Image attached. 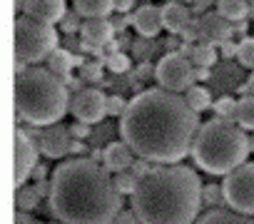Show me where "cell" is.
Listing matches in <instances>:
<instances>
[{
    "instance_id": "19",
    "label": "cell",
    "mask_w": 254,
    "mask_h": 224,
    "mask_svg": "<svg viewBox=\"0 0 254 224\" xmlns=\"http://www.w3.org/2000/svg\"><path fill=\"white\" fill-rule=\"evenodd\" d=\"M72 8L77 15L87 18H107L115 13V0H72Z\"/></svg>"
},
{
    "instance_id": "1",
    "label": "cell",
    "mask_w": 254,
    "mask_h": 224,
    "mask_svg": "<svg viewBox=\"0 0 254 224\" xmlns=\"http://www.w3.org/2000/svg\"><path fill=\"white\" fill-rule=\"evenodd\" d=\"M199 115L185 95L150 87L135 95L120 117V135L135 157L152 165H180L194 147Z\"/></svg>"
},
{
    "instance_id": "8",
    "label": "cell",
    "mask_w": 254,
    "mask_h": 224,
    "mask_svg": "<svg viewBox=\"0 0 254 224\" xmlns=\"http://www.w3.org/2000/svg\"><path fill=\"white\" fill-rule=\"evenodd\" d=\"M155 77L160 82L162 90H170V92H187L190 87H194V65L192 60H187L180 50L175 53H167L157 67H155Z\"/></svg>"
},
{
    "instance_id": "27",
    "label": "cell",
    "mask_w": 254,
    "mask_h": 224,
    "mask_svg": "<svg viewBox=\"0 0 254 224\" xmlns=\"http://www.w3.org/2000/svg\"><path fill=\"white\" fill-rule=\"evenodd\" d=\"M202 202L207 209H219L224 204V189L222 184H204L202 187Z\"/></svg>"
},
{
    "instance_id": "13",
    "label": "cell",
    "mask_w": 254,
    "mask_h": 224,
    "mask_svg": "<svg viewBox=\"0 0 254 224\" xmlns=\"http://www.w3.org/2000/svg\"><path fill=\"white\" fill-rule=\"evenodd\" d=\"M23 15L55 25V23H63V18L67 15V3L65 0H25Z\"/></svg>"
},
{
    "instance_id": "20",
    "label": "cell",
    "mask_w": 254,
    "mask_h": 224,
    "mask_svg": "<svg viewBox=\"0 0 254 224\" xmlns=\"http://www.w3.org/2000/svg\"><path fill=\"white\" fill-rule=\"evenodd\" d=\"M217 13L229 23H242L252 13L249 0H217Z\"/></svg>"
},
{
    "instance_id": "24",
    "label": "cell",
    "mask_w": 254,
    "mask_h": 224,
    "mask_svg": "<svg viewBox=\"0 0 254 224\" xmlns=\"http://www.w3.org/2000/svg\"><path fill=\"white\" fill-rule=\"evenodd\" d=\"M40 194H38V189H35V184H25V187H18V194H15V209L18 212H33L38 204H40Z\"/></svg>"
},
{
    "instance_id": "11",
    "label": "cell",
    "mask_w": 254,
    "mask_h": 224,
    "mask_svg": "<svg viewBox=\"0 0 254 224\" xmlns=\"http://www.w3.org/2000/svg\"><path fill=\"white\" fill-rule=\"evenodd\" d=\"M40 165V147L38 140L25 132L18 130L15 132V184L25 187L28 177H33V169Z\"/></svg>"
},
{
    "instance_id": "31",
    "label": "cell",
    "mask_w": 254,
    "mask_h": 224,
    "mask_svg": "<svg viewBox=\"0 0 254 224\" xmlns=\"http://www.w3.org/2000/svg\"><path fill=\"white\" fill-rule=\"evenodd\" d=\"M105 65L110 67V72H127L130 70V55H125V53H115V55H107Z\"/></svg>"
},
{
    "instance_id": "40",
    "label": "cell",
    "mask_w": 254,
    "mask_h": 224,
    "mask_svg": "<svg viewBox=\"0 0 254 224\" xmlns=\"http://www.w3.org/2000/svg\"><path fill=\"white\" fill-rule=\"evenodd\" d=\"M132 8H135V0H115V13L117 15H130Z\"/></svg>"
},
{
    "instance_id": "44",
    "label": "cell",
    "mask_w": 254,
    "mask_h": 224,
    "mask_svg": "<svg viewBox=\"0 0 254 224\" xmlns=\"http://www.w3.org/2000/svg\"><path fill=\"white\" fill-rule=\"evenodd\" d=\"M167 3H172V0H167ZM175 3H190V8H194V5L209 8V3H217V0H175Z\"/></svg>"
},
{
    "instance_id": "52",
    "label": "cell",
    "mask_w": 254,
    "mask_h": 224,
    "mask_svg": "<svg viewBox=\"0 0 254 224\" xmlns=\"http://www.w3.org/2000/svg\"><path fill=\"white\" fill-rule=\"evenodd\" d=\"M249 8H252V15H254V0H249Z\"/></svg>"
},
{
    "instance_id": "39",
    "label": "cell",
    "mask_w": 254,
    "mask_h": 224,
    "mask_svg": "<svg viewBox=\"0 0 254 224\" xmlns=\"http://www.w3.org/2000/svg\"><path fill=\"white\" fill-rule=\"evenodd\" d=\"M115 224H140V219H137V214H135L132 209H122V212L117 214Z\"/></svg>"
},
{
    "instance_id": "32",
    "label": "cell",
    "mask_w": 254,
    "mask_h": 224,
    "mask_svg": "<svg viewBox=\"0 0 254 224\" xmlns=\"http://www.w3.org/2000/svg\"><path fill=\"white\" fill-rule=\"evenodd\" d=\"M127 105H130V102H127L122 95H110L107 97V117H122Z\"/></svg>"
},
{
    "instance_id": "7",
    "label": "cell",
    "mask_w": 254,
    "mask_h": 224,
    "mask_svg": "<svg viewBox=\"0 0 254 224\" xmlns=\"http://www.w3.org/2000/svg\"><path fill=\"white\" fill-rule=\"evenodd\" d=\"M224 189V204L232 212L254 214V162H244L234 172H229L222 182Z\"/></svg>"
},
{
    "instance_id": "37",
    "label": "cell",
    "mask_w": 254,
    "mask_h": 224,
    "mask_svg": "<svg viewBox=\"0 0 254 224\" xmlns=\"http://www.w3.org/2000/svg\"><path fill=\"white\" fill-rule=\"evenodd\" d=\"M237 55H239V43L227 40L224 45H219V57H224V60H234Z\"/></svg>"
},
{
    "instance_id": "23",
    "label": "cell",
    "mask_w": 254,
    "mask_h": 224,
    "mask_svg": "<svg viewBox=\"0 0 254 224\" xmlns=\"http://www.w3.org/2000/svg\"><path fill=\"white\" fill-rule=\"evenodd\" d=\"M212 110H214V117H217V120H229V122H237L239 100H234L232 95H222L219 100H214Z\"/></svg>"
},
{
    "instance_id": "10",
    "label": "cell",
    "mask_w": 254,
    "mask_h": 224,
    "mask_svg": "<svg viewBox=\"0 0 254 224\" xmlns=\"http://www.w3.org/2000/svg\"><path fill=\"white\" fill-rule=\"evenodd\" d=\"M30 135L38 140V147H40V155L48 157V160H63L67 155H72V135H70V127L65 125H50V127H35L30 130Z\"/></svg>"
},
{
    "instance_id": "6",
    "label": "cell",
    "mask_w": 254,
    "mask_h": 224,
    "mask_svg": "<svg viewBox=\"0 0 254 224\" xmlns=\"http://www.w3.org/2000/svg\"><path fill=\"white\" fill-rule=\"evenodd\" d=\"M60 35L53 25L33 20L28 15L15 18V60L25 65H38L58 50Z\"/></svg>"
},
{
    "instance_id": "18",
    "label": "cell",
    "mask_w": 254,
    "mask_h": 224,
    "mask_svg": "<svg viewBox=\"0 0 254 224\" xmlns=\"http://www.w3.org/2000/svg\"><path fill=\"white\" fill-rule=\"evenodd\" d=\"M194 224H254V219L247 214L232 212L227 207H219V209H207Z\"/></svg>"
},
{
    "instance_id": "16",
    "label": "cell",
    "mask_w": 254,
    "mask_h": 224,
    "mask_svg": "<svg viewBox=\"0 0 254 224\" xmlns=\"http://www.w3.org/2000/svg\"><path fill=\"white\" fill-rule=\"evenodd\" d=\"M135 160H137V157H135V152L130 150V145H127L125 140H120V142H110V145L105 147V160H102V165H105L112 174H117V172L130 169Z\"/></svg>"
},
{
    "instance_id": "50",
    "label": "cell",
    "mask_w": 254,
    "mask_h": 224,
    "mask_svg": "<svg viewBox=\"0 0 254 224\" xmlns=\"http://www.w3.org/2000/svg\"><path fill=\"white\" fill-rule=\"evenodd\" d=\"M147 72H152V65H142L140 67V75H147Z\"/></svg>"
},
{
    "instance_id": "53",
    "label": "cell",
    "mask_w": 254,
    "mask_h": 224,
    "mask_svg": "<svg viewBox=\"0 0 254 224\" xmlns=\"http://www.w3.org/2000/svg\"><path fill=\"white\" fill-rule=\"evenodd\" d=\"M48 224H63V222H48Z\"/></svg>"
},
{
    "instance_id": "15",
    "label": "cell",
    "mask_w": 254,
    "mask_h": 224,
    "mask_svg": "<svg viewBox=\"0 0 254 224\" xmlns=\"http://www.w3.org/2000/svg\"><path fill=\"white\" fill-rule=\"evenodd\" d=\"M80 35H82L85 43L97 45V48H107L115 40V30H112V23L107 18H87V20H82Z\"/></svg>"
},
{
    "instance_id": "46",
    "label": "cell",
    "mask_w": 254,
    "mask_h": 224,
    "mask_svg": "<svg viewBox=\"0 0 254 224\" xmlns=\"http://www.w3.org/2000/svg\"><path fill=\"white\" fill-rule=\"evenodd\" d=\"M82 152H85V145L75 140V145H72V155H82ZM72 155H70V157H72Z\"/></svg>"
},
{
    "instance_id": "3",
    "label": "cell",
    "mask_w": 254,
    "mask_h": 224,
    "mask_svg": "<svg viewBox=\"0 0 254 224\" xmlns=\"http://www.w3.org/2000/svg\"><path fill=\"white\" fill-rule=\"evenodd\" d=\"M202 187L187 165H157L130 197L132 212L140 224H194L202 217Z\"/></svg>"
},
{
    "instance_id": "41",
    "label": "cell",
    "mask_w": 254,
    "mask_h": 224,
    "mask_svg": "<svg viewBox=\"0 0 254 224\" xmlns=\"http://www.w3.org/2000/svg\"><path fill=\"white\" fill-rule=\"evenodd\" d=\"M244 35H247V20L232 23V40H234V38H242V40H244Z\"/></svg>"
},
{
    "instance_id": "21",
    "label": "cell",
    "mask_w": 254,
    "mask_h": 224,
    "mask_svg": "<svg viewBox=\"0 0 254 224\" xmlns=\"http://www.w3.org/2000/svg\"><path fill=\"white\" fill-rule=\"evenodd\" d=\"M72 67H75V55H72L70 50L58 48V50L50 53V57H48V70H50L53 75H58V77H67Z\"/></svg>"
},
{
    "instance_id": "47",
    "label": "cell",
    "mask_w": 254,
    "mask_h": 224,
    "mask_svg": "<svg viewBox=\"0 0 254 224\" xmlns=\"http://www.w3.org/2000/svg\"><path fill=\"white\" fill-rule=\"evenodd\" d=\"M13 8H15V13H23V8H25V0H13Z\"/></svg>"
},
{
    "instance_id": "9",
    "label": "cell",
    "mask_w": 254,
    "mask_h": 224,
    "mask_svg": "<svg viewBox=\"0 0 254 224\" xmlns=\"http://www.w3.org/2000/svg\"><path fill=\"white\" fill-rule=\"evenodd\" d=\"M70 112L77 122L97 125L107 117V95L100 87H85V90L72 95Z\"/></svg>"
},
{
    "instance_id": "35",
    "label": "cell",
    "mask_w": 254,
    "mask_h": 224,
    "mask_svg": "<svg viewBox=\"0 0 254 224\" xmlns=\"http://www.w3.org/2000/svg\"><path fill=\"white\" fill-rule=\"evenodd\" d=\"M182 43H187V45H192L194 40H199V18H192V23L182 30Z\"/></svg>"
},
{
    "instance_id": "14",
    "label": "cell",
    "mask_w": 254,
    "mask_h": 224,
    "mask_svg": "<svg viewBox=\"0 0 254 224\" xmlns=\"http://www.w3.org/2000/svg\"><path fill=\"white\" fill-rule=\"evenodd\" d=\"M132 25L142 38H157L160 30L165 28L162 20V8L160 5H142L132 13Z\"/></svg>"
},
{
    "instance_id": "33",
    "label": "cell",
    "mask_w": 254,
    "mask_h": 224,
    "mask_svg": "<svg viewBox=\"0 0 254 224\" xmlns=\"http://www.w3.org/2000/svg\"><path fill=\"white\" fill-rule=\"evenodd\" d=\"M80 18H82V15H77L75 10H72V13H67V15L63 18V23H60V28H63V33H65V35H72V33H80V30H82V23H80Z\"/></svg>"
},
{
    "instance_id": "17",
    "label": "cell",
    "mask_w": 254,
    "mask_h": 224,
    "mask_svg": "<svg viewBox=\"0 0 254 224\" xmlns=\"http://www.w3.org/2000/svg\"><path fill=\"white\" fill-rule=\"evenodd\" d=\"M192 10L185 3H165L162 5V20H165V30L170 35H182V30L192 23Z\"/></svg>"
},
{
    "instance_id": "5",
    "label": "cell",
    "mask_w": 254,
    "mask_h": 224,
    "mask_svg": "<svg viewBox=\"0 0 254 224\" xmlns=\"http://www.w3.org/2000/svg\"><path fill=\"white\" fill-rule=\"evenodd\" d=\"M249 137L229 120H209L199 127L192 157L199 169L209 174H229L247 162Z\"/></svg>"
},
{
    "instance_id": "43",
    "label": "cell",
    "mask_w": 254,
    "mask_h": 224,
    "mask_svg": "<svg viewBox=\"0 0 254 224\" xmlns=\"http://www.w3.org/2000/svg\"><path fill=\"white\" fill-rule=\"evenodd\" d=\"M15 224H40L35 217H30L28 212H18L15 214Z\"/></svg>"
},
{
    "instance_id": "22",
    "label": "cell",
    "mask_w": 254,
    "mask_h": 224,
    "mask_svg": "<svg viewBox=\"0 0 254 224\" xmlns=\"http://www.w3.org/2000/svg\"><path fill=\"white\" fill-rule=\"evenodd\" d=\"M185 100H187V105L197 112H204V110H209L212 105H214V100H212V92L207 90V87H202V85H194V87H190L187 92H185Z\"/></svg>"
},
{
    "instance_id": "26",
    "label": "cell",
    "mask_w": 254,
    "mask_h": 224,
    "mask_svg": "<svg viewBox=\"0 0 254 224\" xmlns=\"http://www.w3.org/2000/svg\"><path fill=\"white\" fill-rule=\"evenodd\" d=\"M217 50L212 48V45H202V43H197L194 45V50H192V65L194 67H214L217 65Z\"/></svg>"
},
{
    "instance_id": "45",
    "label": "cell",
    "mask_w": 254,
    "mask_h": 224,
    "mask_svg": "<svg viewBox=\"0 0 254 224\" xmlns=\"http://www.w3.org/2000/svg\"><path fill=\"white\" fill-rule=\"evenodd\" d=\"M194 77L197 80H209L212 75H209V67H194Z\"/></svg>"
},
{
    "instance_id": "28",
    "label": "cell",
    "mask_w": 254,
    "mask_h": 224,
    "mask_svg": "<svg viewBox=\"0 0 254 224\" xmlns=\"http://www.w3.org/2000/svg\"><path fill=\"white\" fill-rule=\"evenodd\" d=\"M137 184H140V179L130 172V169H125V172H117L115 174V187H117V192L125 197V194H135V189H137Z\"/></svg>"
},
{
    "instance_id": "30",
    "label": "cell",
    "mask_w": 254,
    "mask_h": 224,
    "mask_svg": "<svg viewBox=\"0 0 254 224\" xmlns=\"http://www.w3.org/2000/svg\"><path fill=\"white\" fill-rule=\"evenodd\" d=\"M102 60H97V62H85L82 67H80V77L85 80V82H102Z\"/></svg>"
},
{
    "instance_id": "51",
    "label": "cell",
    "mask_w": 254,
    "mask_h": 224,
    "mask_svg": "<svg viewBox=\"0 0 254 224\" xmlns=\"http://www.w3.org/2000/svg\"><path fill=\"white\" fill-rule=\"evenodd\" d=\"M249 152H254V135H249Z\"/></svg>"
},
{
    "instance_id": "4",
    "label": "cell",
    "mask_w": 254,
    "mask_h": 224,
    "mask_svg": "<svg viewBox=\"0 0 254 224\" xmlns=\"http://www.w3.org/2000/svg\"><path fill=\"white\" fill-rule=\"evenodd\" d=\"M70 92L63 77L48 67H28L15 80V112L18 120L33 127L58 125L70 110Z\"/></svg>"
},
{
    "instance_id": "49",
    "label": "cell",
    "mask_w": 254,
    "mask_h": 224,
    "mask_svg": "<svg viewBox=\"0 0 254 224\" xmlns=\"http://www.w3.org/2000/svg\"><path fill=\"white\" fill-rule=\"evenodd\" d=\"M247 87H249V95H254V72L249 75V80H247Z\"/></svg>"
},
{
    "instance_id": "2",
    "label": "cell",
    "mask_w": 254,
    "mask_h": 224,
    "mask_svg": "<svg viewBox=\"0 0 254 224\" xmlns=\"http://www.w3.org/2000/svg\"><path fill=\"white\" fill-rule=\"evenodd\" d=\"M50 182V212L63 224H115L122 212L115 174L87 157L60 162Z\"/></svg>"
},
{
    "instance_id": "29",
    "label": "cell",
    "mask_w": 254,
    "mask_h": 224,
    "mask_svg": "<svg viewBox=\"0 0 254 224\" xmlns=\"http://www.w3.org/2000/svg\"><path fill=\"white\" fill-rule=\"evenodd\" d=\"M239 65L254 72V38H244L239 40V55H237Z\"/></svg>"
},
{
    "instance_id": "34",
    "label": "cell",
    "mask_w": 254,
    "mask_h": 224,
    "mask_svg": "<svg viewBox=\"0 0 254 224\" xmlns=\"http://www.w3.org/2000/svg\"><path fill=\"white\" fill-rule=\"evenodd\" d=\"M157 165H152V162H147V160H142V157H137L135 162H132V167H130V172L137 177V179H142V177H147L152 169H155Z\"/></svg>"
},
{
    "instance_id": "25",
    "label": "cell",
    "mask_w": 254,
    "mask_h": 224,
    "mask_svg": "<svg viewBox=\"0 0 254 224\" xmlns=\"http://www.w3.org/2000/svg\"><path fill=\"white\" fill-rule=\"evenodd\" d=\"M237 125H239L242 130H252V132H254V95H247V97L239 100Z\"/></svg>"
},
{
    "instance_id": "12",
    "label": "cell",
    "mask_w": 254,
    "mask_h": 224,
    "mask_svg": "<svg viewBox=\"0 0 254 224\" xmlns=\"http://www.w3.org/2000/svg\"><path fill=\"white\" fill-rule=\"evenodd\" d=\"M227 40H232V23L227 18H222L217 10L199 15V43L202 45H224Z\"/></svg>"
},
{
    "instance_id": "38",
    "label": "cell",
    "mask_w": 254,
    "mask_h": 224,
    "mask_svg": "<svg viewBox=\"0 0 254 224\" xmlns=\"http://www.w3.org/2000/svg\"><path fill=\"white\" fill-rule=\"evenodd\" d=\"M110 23H112V30H115V35H117V33H122V30L130 28L132 15H112V18H110Z\"/></svg>"
},
{
    "instance_id": "48",
    "label": "cell",
    "mask_w": 254,
    "mask_h": 224,
    "mask_svg": "<svg viewBox=\"0 0 254 224\" xmlns=\"http://www.w3.org/2000/svg\"><path fill=\"white\" fill-rule=\"evenodd\" d=\"M167 48H170V53H175V48H177V38H175V35L167 38Z\"/></svg>"
},
{
    "instance_id": "36",
    "label": "cell",
    "mask_w": 254,
    "mask_h": 224,
    "mask_svg": "<svg viewBox=\"0 0 254 224\" xmlns=\"http://www.w3.org/2000/svg\"><path fill=\"white\" fill-rule=\"evenodd\" d=\"M70 135H72V140H77V142H82V140H87L90 137V125H85V122H72L70 125Z\"/></svg>"
},
{
    "instance_id": "42",
    "label": "cell",
    "mask_w": 254,
    "mask_h": 224,
    "mask_svg": "<svg viewBox=\"0 0 254 224\" xmlns=\"http://www.w3.org/2000/svg\"><path fill=\"white\" fill-rule=\"evenodd\" d=\"M33 179H35V182H43V179H48V165H43V162H40V165L33 169Z\"/></svg>"
}]
</instances>
